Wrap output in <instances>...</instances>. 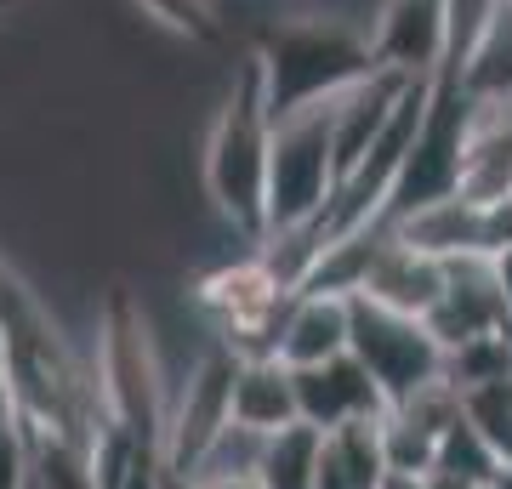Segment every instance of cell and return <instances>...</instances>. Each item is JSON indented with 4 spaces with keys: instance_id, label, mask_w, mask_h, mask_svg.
Returning <instances> with one entry per match:
<instances>
[{
    "instance_id": "obj_9",
    "label": "cell",
    "mask_w": 512,
    "mask_h": 489,
    "mask_svg": "<svg viewBox=\"0 0 512 489\" xmlns=\"http://www.w3.org/2000/svg\"><path fill=\"white\" fill-rule=\"evenodd\" d=\"M234 421L256 427V433H285L302 421V404H296V370L285 359H239L234 376Z\"/></svg>"
},
{
    "instance_id": "obj_19",
    "label": "cell",
    "mask_w": 512,
    "mask_h": 489,
    "mask_svg": "<svg viewBox=\"0 0 512 489\" xmlns=\"http://www.w3.org/2000/svg\"><path fill=\"white\" fill-rule=\"evenodd\" d=\"M421 489H490V484H473V478H461V472L433 467V472H421Z\"/></svg>"
},
{
    "instance_id": "obj_1",
    "label": "cell",
    "mask_w": 512,
    "mask_h": 489,
    "mask_svg": "<svg viewBox=\"0 0 512 489\" xmlns=\"http://www.w3.org/2000/svg\"><path fill=\"white\" fill-rule=\"evenodd\" d=\"M268 160H274V97H268L262 57L245 46L205 126L200 182L211 211L251 245H262L268 234Z\"/></svg>"
},
{
    "instance_id": "obj_11",
    "label": "cell",
    "mask_w": 512,
    "mask_h": 489,
    "mask_svg": "<svg viewBox=\"0 0 512 489\" xmlns=\"http://www.w3.org/2000/svg\"><path fill=\"white\" fill-rule=\"evenodd\" d=\"M444 74H456L473 103H501V97H512V0L495 6V18L473 40L467 63L461 69H444Z\"/></svg>"
},
{
    "instance_id": "obj_2",
    "label": "cell",
    "mask_w": 512,
    "mask_h": 489,
    "mask_svg": "<svg viewBox=\"0 0 512 489\" xmlns=\"http://www.w3.org/2000/svg\"><path fill=\"white\" fill-rule=\"evenodd\" d=\"M353 359L365 364L376 387L387 393V410L421 393L427 381L444 376V342L427 330L421 313H399L387 302L353 296Z\"/></svg>"
},
{
    "instance_id": "obj_13",
    "label": "cell",
    "mask_w": 512,
    "mask_h": 489,
    "mask_svg": "<svg viewBox=\"0 0 512 489\" xmlns=\"http://www.w3.org/2000/svg\"><path fill=\"white\" fill-rule=\"evenodd\" d=\"M268 438L274 433H256V427H245V421H228L211 444H205V455L194 461V467L183 472V478H222V472H262V455H268Z\"/></svg>"
},
{
    "instance_id": "obj_16",
    "label": "cell",
    "mask_w": 512,
    "mask_h": 489,
    "mask_svg": "<svg viewBox=\"0 0 512 489\" xmlns=\"http://www.w3.org/2000/svg\"><path fill=\"white\" fill-rule=\"evenodd\" d=\"M0 489H29V421L12 387L0 393Z\"/></svg>"
},
{
    "instance_id": "obj_12",
    "label": "cell",
    "mask_w": 512,
    "mask_h": 489,
    "mask_svg": "<svg viewBox=\"0 0 512 489\" xmlns=\"http://www.w3.org/2000/svg\"><path fill=\"white\" fill-rule=\"evenodd\" d=\"M319 450H325V433L296 421L285 433L268 438V455H262V484L268 489H319Z\"/></svg>"
},
{
    "instance_id": "obj_6",
    "label": "cell",
    "mask_w": 512,
    "mask_h": 489,
    "mask_svg": "<svg viewBox=\"0 0 512 489\" xmlns=\"http://www.w3.org/2000/svg\"><path fill=\"white\" fill-rule=\"evenodd\" d=\"M296 404H302V421L319 427V433H342L353 421L387 416V393L376 387V376L353 353L296 370Z\"/></svg>"
},
{
    "instance_id": "obj_22",
    "label": "cell",
    "mask_w": 512,
    "mask_h": 489,
    "mask_svg": "<svg viewBox=\"0 0 512 489\" xmlns=\"http://www.w3.org/2000/svg\"><path fill=\"white\" fill-rule=\"evenodd\" d=\"M18 6H29V0H0V23L12 18V12H18Z\"/></svg>"
},
{
    "instance_id": "obj_3",
    "label": "cell",
    "mask_w": 512,
    "mask_h": 489,
    "mask_svg": "<svg viewBox=\"0 0 512 489\" xmlns=\"http://www.w3.org/2000/svg\"><path fill=\"white\" fill-rule=\"evenodd\" d=\"M234 376L239 353L217 336L183 364V376L171 387V421H165V467L171 472H188L205 455V444L234 421Z\"/></svg>"
},
{
    "instance_id": "obj_18",
    "label": "cell",
    "mask_w": 512,
    "mask_h": 489,
    "mask_svg": "<svg viewBox=\"0 0 512 489\" xmlns=\"http://www.w3.org/2000/svg\"><path fill=\"white\" fill-rule=\"evenodd\" d=\"M194 489H268L262 472H222V478H188Z\"/></svg>"
},
{
    "instance_id": "obj_14",
    "label": "cell",
    "mask_w": 512,
    "mask_h": 489,
    "mask_svg": "<svg viewBox=\"0 0 512 489\" xmlns=\"http://www.w3.org/2000/svg\"><path fill=\"white\" fill-rule=\"evenodd\" d=\"M461 404H467V421L490 438L495 461L512 467V376L484 381V387H473V393H461Z\"/></svg>"
},
{
    "instance_id": "obj_4",
    "label": "cell",
    "mask_w": 512,
    "mask_h": 489,
    "mask_svg": "<svg viewBox=\"0 0 512 489\" xmlns=\"http://www.w3.org/2000/svg\"><path fill=\"white\" fill-rule=\"evenodd\" d=\"M427 330L444 342V353L507 330V296H501V273L495 256H456L444 262V290L427 308Z\"/></svg>"
},
{
    "instance_id": "obj_5",
    "label": "cell",
    "mask_w": 512,
    "mask_h": 489,
    "mask_svg": "<svg viewBox=\"0 0 512 489\" xmlns=\"http://www.w3.org/2000/svg\"><path fill=\"white\" fill-rule=\"evenodd\" d=\"M370 57L416 80L439 74L450 57V0H382L370 18Z\"/></svg>"
},
{
    "instance_id": "obj_10",
    "label": "cell",
    "mask_w": 512,
    "mask_h": 489,
    "mask_svg": "<svg viewBox=\"0 0 512 489\" xmlns=\"http://www.w3.org/2000/svg\"><path fill=\"white\" fill-rule=\"evenodd\" d=\"M387 450H382V416L376 421H353L342 433H325L319 450V489H382Z\"/></svg>"
},
{
    "instance_id": "obj_7",
    "label": "cell",
    "mask_w": 512,
    "mask_h": 489,
    "mask_svg": "<svg viewBox=\"0 0 512 489\" xmlns=\"http://www.w3.org/2000/svg\"><path fill=\"white\" fill-rule=\"evenodd\" d=\"M353 347V296L342 290H296L285 325H279V359L291 370L330 364Z\"/></svg>"
},
{
    "instance_id": "obj_8",
    "label": "cell",
    "mask_w": 512,
    "mask_h": 489,
    "mask_svg": "<svg viewBox=\"0 0 512 489\" xmlns=\"http://www.w3.org/2000/svg\"><path fill=\"white\" fill-rule=\"evenodd\" d=\"M439 290H444V262L439 256L416 251L410 239H399L393 228H387V234L376 239V251H370L365 285L353 290V296H370V302H387V308L421 313V319H427V308L439 302Z\"/></svg>"
},
{
    "instance_id": "obj_20",
    "label": "cell",
    "mask_w": 512,
    "mask_h": 489,
    "mask_svg": "<svg viewBox=\"0 0 512 489\" xmlns=\"http://www.w3.org/2000/svg\"><path fill=\"white\" fill-rule=\"evenodd\" d=\"M12 387V353H6V336H0V393Z\"/></svg>"
},
{
    "instance_id": "obj_21",
    "label": "cell",
    "mask_w": 512,
    "mask_h": 489,
    "mask_svg": "<svg viewBox=\"0 0 512 489\" xmlns=\"http://www.w3.org/2000/svg\"><path fill=\"white\" fill-rule=\"evenodd\" d=\"M165 489H194V484H188L183 472H171V467H165Z\"/></svg>"
},
{
    "instance_id": "obj_23",
    "label": "cell",
    "mask_w": 512,
    "mask_h": 489,
    "mask_svg": "<svg viewBox=\"0 0 512 489\" xmlns=\"http://www.w3.org/2000/svg\"><path fill=\"white\" fill-rule=\"evenodd\" d=\"M490 489H512V467H501V472H495V484Z\"/></svg>"
},
{
    "instance_id": "obj_17",
    "label": "cell",
    "mask_w": 512,
    "mask_h": 489,
    "mask_svg": "<svg viewBox=\"0 0 512 489\" xmlns=\"http://www.w3.org/2000/svg\"><path fill=\"white\" fill-rule=\"evenodd\" d=\"M143 18H154L171 35H194V40H217L222 18H217V0H137Z\"/></svg>"
},
{
    "instance_id": "obj_15",
    "label": "cell",
    "mask_w": 512,
    "mask_h": 489,
    "mask_svg": "<svg viewBox=\"0 0 512 489\" xmlns=\"http://www.w3.org/2000/svg\"><path fill=\"white\" fill-rule=\"evenodd\" d=\"M439 467L444 472H461V478H473V484H495V472H501V461H495L490 438L478 433L473 421L461 416L450 433L439 438Z\"/></svg>"
}]
</instances>
